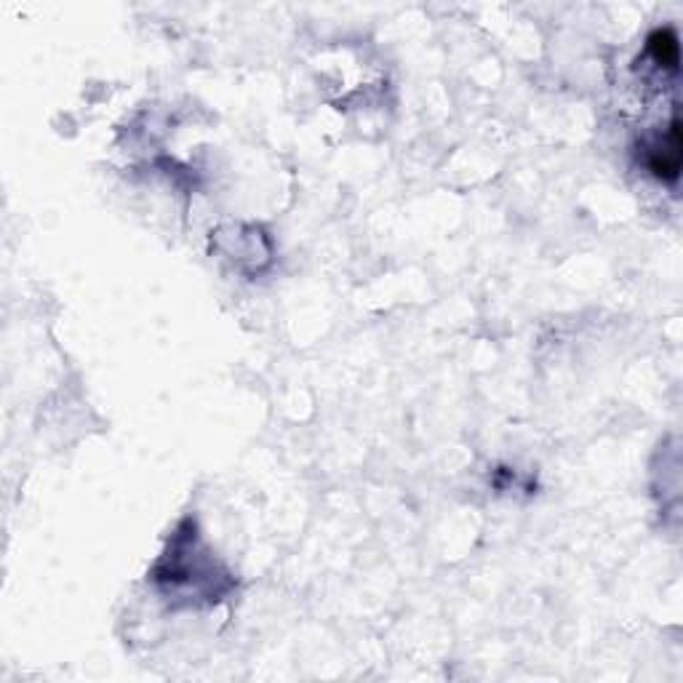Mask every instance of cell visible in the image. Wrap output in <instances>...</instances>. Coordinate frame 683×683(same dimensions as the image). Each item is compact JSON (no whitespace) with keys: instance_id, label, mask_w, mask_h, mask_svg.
Returning <instances> with one entry per match:
<instances>
[{"instance_id":"cell-1","label":"cell","mask_w":683,"mask_h":683,"mask_svg":"<svg viewBox=\"0 0 683 683\" xmlns=\"http://www.w3.org/2000/svg\"><path fill=\"white\" fill-rule=\"evenodd\" d=\"M225 576L227 574L216 576L214 561H211L209 552H203L201 545H198V534L192 524H184L182 529L177 531V537H173L171 542V550L166 552L164 561L155 567V582H158L160 587L169 590V593L171 590H188L190 595V582L195 580L198 598H201V595H220L216 582L225 580Z\"/></svg>"},{"instance_id":"cell-2","label":"cell","mask_w":683,"mask_h":683,"mask_svg":"<svg viewBox=\"0 0 683 683\" xmlns=\"http://www.w3.org/2000/svg\"><path fill=\"white\" fill-rule=\"evenodd\" d=\"M646 166H649V171L654 173L657 179H662V182L673 184L675 179H679V173H681V121H679V115L670 121L668 134H664L654 147H649V153H646Z\"/></svg>"},{"instance_id":"cell-3","label":"cell","mask_w":683,"mask_h":683,"mask_svg":"<svg viewBox=\"0 0 683 683\" xmlns=\"http://www.w3.org/2000/svg\"><path fill=\"white\" fill-rule=\"evenodd\" d=\"M646 54L654 59V65L660 67V70L668 72L679 70V38H675V33L670 27L654 30V33L649 35V41H646Z\"/></svg>"}]
</instances>
